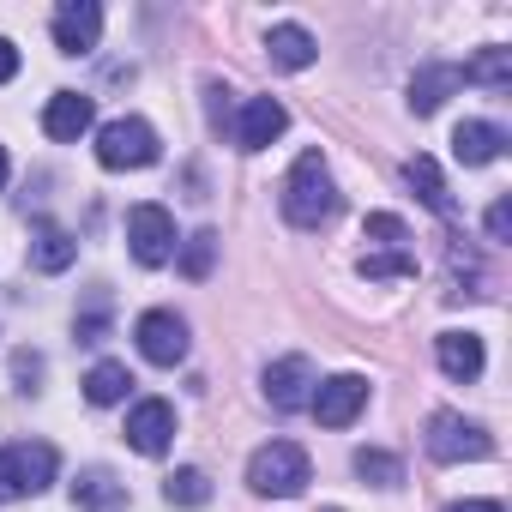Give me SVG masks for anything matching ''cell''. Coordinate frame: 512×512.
<instances>
[{
  "instance_id": "obj_1",
  "label": "cell",
  "mask_w": 512,
  "mask_h": 512,
  "mask_svg": "<svg viewBox=\"0 0 512 512\" xmlns=\"http://www.w3.org/2000/svg\"><path fill=\"white\" fill-rule=\"evenodd\" d=\"M284 217L296 229H320V223L338 217V181H332L320 151H302L290 163V175H284Z\"/></svg>"
},
{
  "instance_id": "obj_2",
  "label": "cell",
  "mask_w": 512,
  "mask_h": 512,
  "mask_svg": "<svg viewBox=\"0 0 512 512\" xmlns=\"http://www.w3.org/2000/svg\"><path fill=\"white\" fill-rule=\"evenodd\" d=\"M308 482H314V464H308V452L296 440H272V446H260L247 458V488L266 494V500H290Z\"/></svg>"
},
{
  "instance_id": "obj_3",
  "label": "cell",
  "mask_w": 512,
  "mask_h": 512,
  "mask_svg": "<svg viewBox=\"0 0 512 512\" xmlns=\"http://www.w3.org/2000/svg\"><path fill=\"white\" fill-rule=\"evenodd\" d=\"M422 446H428L434 464H482V458H494V434H488L482 422L458 416V410H434Z\"/></svg>"
},
{
  "instance_id": "obj_4",
  "label": "cell",
  "mask_w": 512,
  "mask_h": 512,
  "mask_svg": "<svg viewBox=\"0 0 512 512\" xmlns=\"http://www.w3.org/2000/svg\"><path fill=\"white\" fill-rule=\"evenodd\" d=\"M55 470H61V458L43 440L0 446V500H31V494H43L55 482Z\"/></svg>"
},
{
  "instance_id": "obj_5",
  "label": "cell",
  "mask_w": 512,
  "mask_h": 512,
  "mask_svg": "<svg viewBox=\"0 0 512 512\" xmlns=\"http://www.w3.org/2000/svg\"><path fill=\"white\" fill-rule=\"evenodd\" d=\"M97 163L103 169H151L157 163V127L139 115H115L97 127Z\"/></svg>"
},
{
  "instance_id": "obj_6",
  "label": "cell",
  "mask_w": 512,
  "mask_h": 512,
  "mask_svg": "<svg viewBox=\"0 0 512 512\" xmlns=\"http://www.w3.org/2000/svg\"><path fill=\"white\" fill-rule=\"evenodd\" d=\"M127 241H133V260H139V266H169L175 247H181V241H175V217H169L163 205H151V199L127 211Z\"/></svg>"
},
{
  "instance_id": "obj_7",
  "label": "cell",
  "mask_w": 512,
  "mask_h": 512,
  "mask_svg": "<svg viewBox=\"0 0 512 512\" xmlns=\"http://www.w3.org/2000/svg\"><path fill=\"white\" fill-rule=\"evenodd\" d=\"M133 344H139V356H145L151 368H175V362L187 356V320H181L175 308H151V314H139Z\"/></svg>"
},
{
  "instance_id": "obj_8",
  "label": "cell",
  "mask_w": 512,
  "mask_h": 512,
  "mask_svg": "<svg viewBox=\"0 0 512 512\" xmlns=\"http://www.w3.org/2000/svg\"><path fill=\"white\" fill-rule=\"evenodd\" d=\"M314 362L308 356H278L272 368H266V398H272V410L278 416H296V410H308L314 404Z\"/></svg>"
},
{
  "instance_id": "obj_9",
  "label": "cell",
  "mask_w": 512,
  "mask_h": 512,
  "mask_svg": "<svg viewBox=\"0 0 512 512\" xmlns=\"http://www.w3.org/2000/svg\"><path fill=\"white\" fill-rule=\"evenodd\" d=\"M362 404H368V380L362 374H332V380H320L314 386V416H320V428H350L356 416H362Z\"/></svg>"
},
{
  "instance_id": "obj_10",
  "label": "cell",
  "mask_w": 512,
  "mask_h": 512,
  "mask_svg": "<svg viewBox=\"0 0 512 512\" xmlns=\"http://www.w3.org/2000/svg\"><path fill=\"white\" fill-rule=\"evenodd\" d=\"M169 440H175V404H163V398H139V404L127 410V446L145 452V458H163Z\"/></svg>"
},
{
  "instance_id": "obj_11",
  "label": "cell",
  "mask_w": 512,
  "mask_h": 512,
  "mask_svg": "<svg viewBox=\"0 0 512 512\" xmlns=\"http://www.w3.org/2000/svg\"><path fill=\"white\" fill-rule=\"evenodd\" d=\"M49 31H55V49L61 55H91L103 43V7H97V0H67Z\"/></svg>"
},
{
  "instance_id": "obj_12",
  "label": "cell",
  "mask_w": 512,
  "mask_h": 512,
  "mask_svg": "<svg viewBox=\"0 0 512 512\" xmlns=\"http://www.w3.org/2000/svg\"><path fill=\"white\" fill-rule=\"evenodd\" d=\"M284 127H290V109L278 97H247L241 115H235V145L241 151H266Z\"/></svg>"
},
{
  "instance_id": "obj_13",
  "label": "cell",
  "mask_w": 512,
  "mask_h": 512,
  "mask_svg": "<svg viewBox=\"0 0 512 512\" xmlns=\"http://www.w3.org/2000/svg\"><path fill=\"white\" fill-rule=\"evenodd\" d=\"M91 127H97V103H91L85 91H55V97L43 103V133H49V139L73 145V139H85Z\"/></svg>"
},
{
  "instance_id": "obj_14",
  "label": "cell",
  "mask_w": 512,
  "mask_h": 512,
  "mask_svg": "<svg viewBox=\"0 0 512 512\" xmlns=\"http://www.w3.org/2000/svg\"><path fill=\"white\" fill-rule=\"evenodd\" d=\"M434 356H440V374H446V380H464V386H470V380L482 374V362H488L476 332H440V338H434Z\"/></svg>"
},
{
  "instance_id": "obj_15",
  "label": "cell",
  "mask_w": 512,
  "mask_h": 512,
  "mask_svg": "<svg viewBox=\"0 0 512 512\" xmlns=\"http://www.w3.org/2000/svg\"><path fill=\"white\" fill-rule=\"evenodd\" d=\"M506 151V133L494 127V121H458V133H452V157L464 163V169H482V163H494Z\"/></svg>"
},
{
  "instance_id": "obj_16",
  "label": "cell",
  "mask_w": 512,
  "mask_h": 512,
  "mask_svg": "<svg viewBox=\"0 0 512 512\" xmlns=\"http://www.w3.org/2000/svg\"><path fill=\"white\" fill-rule=\"evenodd\" d=\"M73 500H79L85 512H121V506H127V482H121L109 464H91V470H79Z\"/></svg>"
},
{
  "instance_id": "obj_17",
  "label": "cell",
  "mask_w": 512,
  "mask_h": 512,
  "mask_svg": "<svg viewBox=\"0 0 512 512\" xmlns=\"http://www.w3.org/2000/svg\"><path fill=\"white\" fill-rule=\"evenodd\" d=\"M458 85H464V73H458V67L428 61V67H416V79H410V109H416V115H434Z\"/></svg>"
},
{
  "instance_id": "obj_18",
  "label": "cell",
  "mask_w": 512,
  "mask_h": 512,
  "mask_svg": "<svg viewBox=\"0 0 512 512\" xmlns=\"http://www.w3.org/2000/svg\"><path fill=\"white\" fill-rule=\"evenodd\" d=\"M266 55H272V67H284V73H302V67H314L320 43H314L302 25H272V31H266Z\"/></svg>"
},
{
  "instance_id": "obj_19",
  "label": "cell",
  "mask_w": 512,
  "mask_h": 512,
  "mask_svg": "<svg viewBox=\"0 0 512 512\" xmlns=\"http://www.w3.org/2000/svg\"><path fill=\"white\" fill-rule=\"evenodd\" d=\"M73 260H79V241L61 223H37V235H31V266L37 272H67Z\"/></svg>"
},
{
  "instance_id": "obj_20",
  "label": "cell",
  "mask_w": 512,
  "mask_h": 512,
  "mask_svg": "<svg viewBox=\"0 0 512 512\" xmlns=\"http://www.w3.org/2000/svg\"><path fill=\"white\" fill-rule=\"evenodd\" d=\"M404 181H410V193H416L434 217H446V211H452V193H446V175H440V163H434V157H422V151H416V157L404 163Z\"/></svg>"
},
{
  "instance_id": "obj_21",
  "label": "cell",
  "mask_w": 512,
  "mask_h": 512,
  "mask_svg": "<svg viewBox=\"0 0 512 512\" xmlns=\"http://www.w3.org/2000/svg\"><path fill=\"white\" fill-rule=\"evenodd\" d=\"M458 73H464V85H488V91H506V85H512V49L488 43V49H476V61H470V67H458Z\"/></svg>"
},
{
  "instance_id": "obj_22",
  "label": "cell",
  "mask_w": 512,
  "mask_h": 512,
  "mask_svg": "<svg viewBox=\"0 0 512 512\" xmlns=\"http://www.w3.org/2000/svg\"><path fill=\"white\" fill-rule=\"evenodd\" d=\"M410 272H416V253H410V247H368V253H362V278H368V284L410 278Z\"/></svg>"
},
{
  "instance_id": "obj_23",
  "label": "cell",
  "mask_w": 512,
  "mask_h": 512,
  "mask_svg": "<svg viewBox=\"0 0 512 512\" xmlns=\"http://www.w3.org/2000/svg\"><path fill=\"white\" fill-rule=\"evenodd\" d=\"M127 386H133L127 362H97V368L85 374V398H91V404H121V398H127Z\"/></svg>"
},
{
  "instance_id": "obj_24",
  "label": "cell",
  "mask_w": 512,
  "mask_h": 512,
  "mask_svg": "<svg viewBox=\"0 0 512 512\" xmlns=\"http://www.w3.org/2000/svg\"><path fill=\"white\" fill-rule=\"evenodd\" d=\"M350 464H356V476H362L368 488H398V482H404V464H398L392 452H380V446H356Z\"/></svg>"
},
{
  "instance_id": "obj_25",
  "label": "cell",
  "mask_w": 512,
  "mask_h": 512,
  "mask_svg": "<svg viewBox=\"0 0 512 512\" xmlns=\"http://www.w3.org/2000/svg\"><path fill=\"white\" fill-rule=\"evenodd\" d=\"M211 260H217V235H211V229H199V235H187V241H181V260H175V266H181V278H193V284H199V278H211Z\"/></svg>"
},
{
  "instance_id": "obj_26",
  "label": "cell",
  "mask_w": 512,
  "mask_h": 512,
  "mask_svg": "<svg viewBox=\"0 0 512 512\" xmlns=\"http://www.w3.org/2000/svg\"><path fill=\"white\" fill-rule=\"evenodd\" d=\"M163 500H169V506H205V500H211V476L187 464V470H175V476L163 482Z\"/></svg>"
},
{
  "instance_id": "obj_27",
  "label": "cell",
  "mask_w": 512,
  "mask_h": 512,
  "mask_svg": "<svg viewBox=\"0 0 512 512\" xmlns=\"http://www.w3.org/2000/svg\"><path fill=\"white\" fill-rule=\"evenodd\" d=\"M404 241H410V229H404L398 211H374L368 217V247H404Z\"/></svg>"
},
{
  "instance_id": "obj_28",
  "label": "cell",
  "mask_w": 512,
  "mask_h": 512,
  "mask_svg": "<svg viewBox=\"0 0 512 512\" xmlns=\"http://www.w3.org/2000/svg\"><path fill=\"white\" fill-rule=\"evenodd\" d=\"M13 380H19V392H37V380H43V356H37V350H19V356H13Z\"/></svg>"
},
{
  "instance_id": "obj_29",
  "label": "cell",
  "mask_w": 512,
  "mask_h": 512,
  "mask_svg": "<svg viewBox=\"0 0 512 512\" xmlns=\"http://www.w3.org/2000/svg\"><path fill=\"white\" fill-rule=\"evenodd\" d=\"M488 235H494V241L512 235V199H494V205H488Z\"/></svg>"
},
{
  "instance_id": "obj_30",
  "label": "cell",
  "mask_w": 512,
  "mask_h": 512,
  "mask_svg": "<svg viewBox=\"0 0 512 512\" xmlns=\"http://www.w3.org/2000/svg\"><path fill=\"white\" fill-rule=\"evenodd\" d=\"M13 73H19V49H13V43H7V37H0V85H7V79H13Z\"/></svg>"
},
{
  "instance_id": "obj_31",
  "label": "cell",
  "mask_w": 512,
  "mask_h": 512,
  "mask_svg": "<svg viewBox=\"0 0 512 512\" xmlns=\"http://www.w3.org/2000/svg\"><path fill=\"white\" fill-rule=\"evenodd\" d=\"M446 512H506V506L500 500H452Z\"/></svg>"
},
{
  "instance_id": "obj_32",
  "label": "cell",
  "mask_w": 512,
  "mask_h": 512,
  "mask_svg": "<svg viewBox=\"0 0 512 512\" xmlns=\"http://www.w3.org/2000/svg\"><path fill=\"white\" fill-rule=\"evenodd\" d=\"M7 169H13V163H7V145H0V187H7Z\"/></svg>"
}]
</instances>
